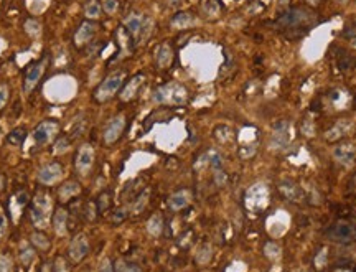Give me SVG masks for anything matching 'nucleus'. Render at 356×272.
Instances as JSON below:
<instances>
[{
  "mask_svg": "<svg viewBox=\"0 0 356 272\" xmlns=\"http://www.w3.org/2000/svg\"><path fill=\"white\" fill-rule=\"evenodd\" d=\"M147 231L150 236H160L163 231V218L160 215H154L150 220L147 221Z\"/></svg>",
  "mask_w": 356,
  "mask_h": 272,
  "instance_id": "nucleus-22",
  "label": "nucleus"
},
{
  "mask_svg": "<svg viewBox=\"0 0 356 272\" xmlns=\"http://www.w3.org/2000/svg\"><path fill=\"white\" fill-rule=\"evenodd\" d=\"M53 229L58 236H66L68 235V226H69V213L65 206H58L53 213Z\"/></svg>",
  "mask_w": 356,
  "mask_h": 272,
  "instance_id": "nucleus-14",
  "label": "nucleus"
},
{
  "mask_svg": "<svg viewBox=\"0 0 356 272\" xmlns=\"http://www.w3.org/2000/svg\"><path fill=\"white\" fill-rule=\"evenodd\" d=\"M180 0H170V4H178Z\"/></svg>",
  "mask_w": 356,
  "mask_h": 272,
  "instance_id": "nucleus-43",
  "label": "nucleus"
},
{
  "mask_svg": "<svg viewBox=\"0 0 356 272\" xmlns=\"http://www.w3.org/2000/svg\"><path fill=\"white\" fill-rule=\"evenodd\" d=\"M124 27L125 30L132 35V38L136 40V43L142 38V33H144V27H145V18L142 15L137 13H132L130 17L125 18L124 22Z\"/></svg>",
  "mask_w": 356,
  "mask_h": 272,
  "instance_id": "nucleus-16",
  "label": "nucleus"
},
{
  "mask_svg": "<svg viewBox=\"0 0 356 272\" xmlns=\"http://www.w3.org/2000/svg\"><path fill=\"white\" fill-rule=\"evenodd\" d=\"M46 65H48V56H43L42 60L35 61L33 65H30L27 68L25 76H23V91H25L27 94L33 91V88L40 83V80H42V76L45 74Z\"/></svg>",
  "mask_w": 356,
  "mask_h": 272,
  "instance_id": "nucleus-6",
  "label": "nucleus"
},
{
  "mask_svg": "<svg viewBox=\"0 0 356 272\" xmlns=\"http://www.w3.org/2000/svg\"><path fill=\"white\" fill-rule=\"evenodd\" d=\"M89 252V239L86 235H76L68 246V259L73 264H79Z\"/></svg>",
  "mask_w": 356,
  "mask_h": 272,
  "instance_id": "nucleus-8",
  "label": "nucleus"
},
{
  "mask_svg": "<svg viewBox=\"0 0 356 272\" xmlns=\"http://www.w3.org/2000/svg\"><path fill=\"white\" fill-rule=\"evenodd\" d=\"M110 201H113V193H110L109 190H104L98 197V201H96L98 213H106L107 209L110 208Z\"/></svg>",
  "mask_w": 356,
  "mask_h": 272,
  "instance_id": "nucleus-28",
  "label": "nucleus"
},
{
  "mask_svg": "<svg viewBox=\"0 0 356 272\" xmlns=\"http://www.w3.org/2000/svg\"><path fill=\"white\" fill-rule=\"evenodd\" d=\"M25 139H27V129L25 127H17V129H13L9 135H7V142H9L10 145L18 147V145H22L23 142H25Z\"/></svg>",
  "mask_w": 356,
  "mask_h": 272,
  "instance_id": "nucleus-24",
  "label": "nucleus"
},
{
  "mask_svg": "<svg viewBox=\"0 0 356 272\" xmlns=\"http://www.w3.org/2000/svg\"><path fill=\"white\" fill-rule=\"evenodd\" d=\"M0 272H13V262L9 256H0Z\"/></svg>",
  "mask_w": 356,
  "mask_h": 272,
  "instance_id": "nucleus-36",
  "label": "nucleus"
},
{
  "mask_svg": "<svg viewBox=\"0 0 356 272\" xmlns=\"http://www.w3.org/2000/svg\"><path fill=\"white\" fill-rule=\"evenodd\" d=\"M101 5H102V10H104L106 13H109V15H114L117 12V9H119L117 0H102Z\"/></svg>",
  "mask_w": 356,
  "mask_h": 272,
  "instance_id": "nucleus-34",
  "label": "nucleus"
},
{
  "mask_svg": "<svg viewBox=\"0 0 356 272\" xmlns=\"http://www.w3.org/2000/svg\"><path fill=\"white\" fill-rule=\"evenodd\" d=\"M4 188H5V177L0 175V193H2Z\"/></svg>",
  "mask_w": 356,
  "mask_h": 272,
  "instance_id": "nucleus-42",
  "label": "nucleus"
},
{
  "mask_svg": "<svg viewBox=\"0 0 356 272\" xmlns=\"http://www.w3.org/2000/svg\"><path fill=\"white\" fill-rule=\"evenodd\" d=\"M308 15H310V13L305 12V10H297V9L289 10V12H286L284 15H280L279 20H277V25H280L282 28H287V30L297 28L298 25L305 23Z\"/></svg>",
  "mask_w": 356,
  "mask_h": 272,
  "instance_id": "nucleus-13",
  "label": "nucleus"
},
{
  "mask_svg": "<svg viewBox=\"0 0 356 272\" xmlns=\"http://www.w3.org/2000/svg\"><path fill=\"white\" fill-rule=\"evenodd\" d=\"M53 200L48 193L40 191L30 201V220L38 229H45L53 220Z\"/></svg>",
  "mask_w": 356,
  "mask_h": 272,
  "instance_id": "nucleus-1",
  "label": "nucleus"
},
{
  "mask_svg": "<svg viewBox=\"0 0 356 272\" xmlns=\"http://www.w3.org/2000/svg\"><path fill=\"white\" fill-rule=\"evenodd\" d=\"M116 42L119 45V50L121 54H129L134 51V46H136V40L132 38V35L125 30V27H119L116 32Z\"/></svg>",
  "mask_w": 356,
  "mask_h": 272,
  "instance_id": "nucleus-19",
  "label": "nucleus"
},
{
  "mask_svg": "<svg viewBox=\"0 0 356 272\" xmlns=\"http://www.w3.org/2000/svg\"><path fill=\"white\" fill-rule=\"evenodd\" d=\"M94 159H96V153H94V147L91 144L79 145L74 155V170L79 175H86L92 168Z\"/></svg>",
  "mask_w": 356,
  "mask_h": 272,
  "instance_id": "nucleus-7",
  "label": "nucleus"
},
{
  "mask_svg": "<svg viewBox=\"0 0 356 272\" xmlns=\"http://www.w3.org/2000/svg\"><path fill=\"white\" fill-rule=\"evenodd\" d=\"M69 145H71V139L66 137V135H63V137L58 139L57 144H54V150H57V152H65V150L69 149Z\"/></svg>",
  "mask_w": 356,
  "mask_h": 272,
  "instance_id": "nucleus-35",
  "label": "nucleus"
},
{
  "mask_svg": "<svg viewBox=\"0 0 356 272\" xmlns=\"http://www.w3.org/2000/svg\"><path fill=\"white\" fill-rule=\"evenodd\" d=\"M124 130H125V118L122 114H119L104 126V130H102V142L106 145L116 144L124 134Z\"/></svg>",
  "mask_w": 356,
  "mask_h": 272,
  "instance_id": "nucleus-9",
  "label": "nucleus"
},
{
  "mask_svg": "<svg viewBox=\"0 0 356 272\" xmlns=\"http://www.w3.org/2000/svg\"><path fill=\"white\" fill-rule=\"evenodd\" d=\"M154 101L158 104L180 106L188 101V91L178 83H167L154 91Z\"/></svg>",
  "mask_w": 356,
  "mask_h": 272,
  "instance_id": "nucleus-2",
  "label": "nucleus"
},
{
  "mask_svg": "<svg viewBox=\"0 0 356 272\" xmlns=\"http://www.w3.org/2000/svg\"><path fill=\"white\" fill-rule=\"evenodd\" d=\"M127 216H129V211H127V209H125V208H117L116 211H114L113 215H110L109 220H110V223L119 224V223H122Z\"/></svg>",
  "mask_w": 356,
  "mask_h": 272,
  "instance_id": "nucleus-31",
  "label": "nucleus"
},
{
  "mask_svg": "<svg viewBox=\"0 0 356 272\" xmlns=\"http://www.w3.org/2000/svg\"><path fill=\"white\" fill-rule=\"evenodd\" d=\"M267 201H269V191H267V186L263 183L254 185L246 195V205L249 209H252V211H259V209L266 208Z\"/></svg>",
  "mask_w": 356,
  "mask_h": 272,
  "instance_id": "nucleus-11",
  "label": "nucleus"
},
{
  "mask_svg": "<svg viewBox=\"0 0 356 272\" xmlns=\"http://www.w3.org/2000/svg\"><path fill=\"white\" fill-rule=\"evenodd\" d=\"M327 236L338 244H353L356 241V226L350 221H336L328 228Z\"/></svg>",
  "mask_w": 356,
  "mask_h": 272,
  "instance_id": "nucleus-4",
  "label": "nucleus"
},
{
  "mask_svg": "<svg viewBox=\"0 0 356 272\" xmlns=\"http://www.w3.org/2000/svg\"><path fill=\"white\" fill-rule=\"evenodd\" d=\"M353 43H354V46H356V38H354V40H353Z\"/></svg>",
  "mask_w": 356,
  "mask_h": 272,
  "instance_id": "nucleus-44",
  "label": "nucleus"
},
{
  "mask_svg": "<svg viewBox=\"0 0 356 272\" xmlns=\"http://www.w3.org/2000/svg\"><path fill=\"white\" fill-rule=\"evenodd\" d=\"M196 259L200 264H207L211 259V247L208 244H203L200 247V251H198V258Z\"/></svg>",
  "mask_w": 356,
  "mask_h": 272,
  "instance_id": "nucleus-33",
  "label": "nucleus"
},
{
  "mask_svg": "<svg viewBox=\"0 0 356 272\" xmlns=\"http://www.w3.org/2000/svg\"><path fill=\"white\" fill-rule=\"evenodd\" d=\"M38 272H53V262H43L42 266H40V269H38Z\"/></svg>",
  "mask_w": 356,
  "mask_h": 272,
  "instance_id": "nucleus-41",
  "label": "nucleus"
},
{
  "mask_svg": "<svg viewBox=\"0 0 356 272\" xmlns=\"http://www.w3.org/2000/svg\"><path fill=\"white\" fill-rule=\"evenodd\" d=\"M155 63H157L158 68H162V69L172 66V63H173V50H172V46L168 43H162L157 48Z\"/></svg>",
  "mask_w": 356,
  "mask_h": 272,
  "instance_id": "nucleus-20",
  "label": "nucleus"
},
{
  "mask_svg": "<svg viewBox=\"0 0 356 272\" xmlns=\"http://www.w3.org/2000/svg\"><path fill=\"white\" fill-rule=\"evenodd\" d=\"M60 132V122L53 119H46L40 122L36 129L33 130V142L36 145H46L54 141V137Z\"/></svg>",
  "mask_w": 356,
  "mask_h": 272,
  "instance_id": "nucleus-5",
  "label": "nucleus"
},
{
  "mask_svg": "<svg viewBox=\"0 0 356 272\" xmlns=\"http://www.w3.org/2000/svg\"><path fill=\"white\" fill-rule=\"evenodd\" d=\"M33 258H35V252H33V249H31V247H25V249L22 251L20 259H22L23 266H28V264L33 261Z\"/></svg>",
  "mask_w": 356,
  "mask_h": 272,
  "instance_id": "nucleus-37",
  "label": "nucleus"
},
{
  "mask_svg": "<svg viewBox=\"0 0 356 272\" xmlns=\"http://www.w3.org/2000/svg\"><path fill=\"white\" fill-rule=\"evenodd\" d=\"M101 12H102V5L98 2V0H89V2L86 4L84 15H86V18H88V20H98Z\"/></svg>",
  "mask_w": 356,
  "mask_h": 272,
  "instance_id": "nucleus-26",
  "label": "nucleus"
},
{
  "mask_svg": "<svg viewBox=\"0 0 356 272\" xmlns=\"http://www.w3.org/2000/svg\"><path fill=\"white\" fill-rule=\"evenodd\" d=\"M98 32V23L94 20H86L81 23V27L78 28V32L74 33V45L78 48H83V46L88 45L94 35Z\"/></svg>",
  "mask_w": 356,
  "mask_h": 272,
  "instance_id": "nucleus-12",
  "label": "nucleus"
},
{
  "mask_svg": "<svg viewBox=\"0 0 356 272\" xmlns=\"http://www.w3.org/2000/svg\"><path fill=\"white\" fill-rule=\"evenodd\" d=\"M144 81H145V76L142 74V73L132 76L130 80L122 86V89H121V99L122 101H132L134 98L137 96V92L142 88Z\"/></svg>",
  "mask_w": 356,
  "mask_h": 272,
  "instance_id": "nucleus-15",
  "label": "nucleus"
},
{
  "mask_svg": "<svg viewBox=\"0 0 356 272\" xmlns=\"http://www.w3.org/2000/svg\"><path fill=\"white\" fill-rule=\"evenodd\" d=\"M7 101H9V88L5 84H0V109L7 104Z\"/></svg>",
  "mask_w": 356,
  "mask_h": 272,
  "instance_id": "nucleus-39",
  "label": "nucleus"
},
{
  "mask_svg": "<svg viewBox=\"0 0 356 272\" xmlns=\"http://www.w3.org/2000/svg\"><path fill=\"white\" fill-rule=\"evenodd\" d=\"M79 193H81V183L76 180H69V182H65L58 188V200H60V203L65 205L73 198H76Z\"/></svg>",
  "mask_w": 356,
  "mask_h": 272,
  "instance_id": "nucleus-17",
  "label": "nucleus"
},
{
  "mask_svg": "<svg viewBox=\"0 0 356 272\" xmlns=\"http://www.w3.org/2000/svg\"><path fill=\"white\" fill-rule=\"evenodd\" d=\"M53 272H69V264L65 256H57V258H54Z\"/></svg>",
  "mask_w": 356,
  "mask_h": 272,
  "instance_id": "nucleus-29",
  "label": "nucleus"
},
{
  "mask_svg": "<svg viewBox=\"0 0 356 272\" xmlns=\"http://www.w3.org/2000/svg\"><path fill=\"white\" fill-rule=\"evenodd\" d=\"M148 197H150L148 188H145L144 191H140V193H139L137 198L134 200V205H132V213H134V215H139L140 211H144V208L147 206Z\"/></svg>",
  "mask_w": 356,
  "mask_h": 272,
  "instance_id": "nucleus-27",
  "label": "nucleus"
},
{
  "mask_svg": "<svg viewBox=\"0 0 356 272\" xmlns=\"http://www.w3.org/2000/svg\"><path fill=\"white\" fill-rule=\"evenodd\" d=\"M63 172H65V170H63V165L60 162H48L46 165H43L38 170L36 180L42 185L50 186V185H54L57 182L61 180Z\"/></svg>",
  "mask_w": 356,
  "mask_h": 272,
  "instance_id": "nucleus-10",
  "label": "nucleus"
},
{
  "mask_svg": "<svg viewBox=\"0 0 356 272\" xmlns=\"http://www.w3.org/2000/svg\"><path fill=\"white\" fill-rule=\"evenodd\" d=\"M25 30L30 36H40V33H42V25H40L38 20L31 18L25 23Z\"/></svg>",
  "mask_w": 356,
  "mask_h": 272,
  "instance_id": "nucleus-30",
  "label": "nucleus"
},
{
  "mask_svg": "<svg viewBox=\"0 0 356 272\" xmlns=\"http://www.w3.org/2000/svg\"><path fill=\"white\" fill-rule=\"evenodd\" d=\"M114 272H142V269L136 262H130V261H125V259H117L114 262Z\"/></svg>",
  "mask_w": 356,
  "mask_h": 272,
  "instance_id": "nucleus-25",
  "label": "nucleus"
},
{
  "mask_svg": "<svg viewBox=\"0 0 356 272\" xmlns=\"http://www.w3.org/2000/svg\"><path fill=\"white\" fill-rule=\"evenodd\" d=\"M30 243H31V246L36 247V249H40V251H48L50 246H51L50 238L46 236L43 231H35V232H31Z\"/></svg>",
  "mask_w": 356,
  "mask_h": 272,
  "instance_id": "nucleus-21",
  "label": "nucleus"
},
{
  "mask_svg": "<svg viewBox=\"0 0 356 272\" xmlns=\"http://www.w3.org/2000/svg\"><path fill=\"white\" fill-rule=\"evenodd\" d=\"M124 77H125L124 71H117V73L109 74L106 80L102 81L96 89H94V92H92L94 101L99 103V104H102V103H107L109 99H113V96L116 94V92L119 89H122Z\"/></svg>",
  "mask_w": 356,
  "mask_h": 272,
  "instance_id": "nucleus-3",
  "label": "nucleus"
},
{
  "mask_svg": "<svg viewBox=\"0 0 356 272\" xmlns=\"http://www.w3.org/2000/svg\"><path fill=\"white\" fill-rule=\"evenodd\" d=\"M203 10L207 15H216L219 12V5L216 0H203Z\"/></svg>",
  "mask_w": 356,
  "mask_h": 272,
  "instance_id": "nucleus-32",
  "label": "nucleus"
},
{
  "mask_svg": "<svg viewBox=\"0 0 356 272\" xmlns=\"http://www.w3.org/2000/svg\"><path fill=\"white\" fill-rule=\"evenodd\" d=\"M167 203L170 206V209H173V211H180V209H185L190 203H192V193H190L188 190H178L175 193H172V195L168 197Z\"/></svg>",
  "mask_w": 356,
  "mask_h": 272,
  "instance_id": "nucleus-18",
  "label": "nucleus"
},
{
  "mask_svg": "<svg viewBox=\"0 0 356 272\" xmlns=\"http://www.w3.org/2000/svg\"><path fill=\"white\" fill-rule=\"evenodd\" d=\"M96 213H98L96 203H89L84 209V216H86V220H88V221H94V216H96Z\"/></svg>",
  "mask_w": 356,
  "mask_h": 272,
  "instance_id": "nucleus-38",
  "label": "nucleus"
},
{
  "mask_svg": "<svg viewBox=\"0 0 356 272\" xmlns=\"http://www.w3.org/2000/svg\"><path fill=\"white\" fill-rule=\"evenodd\" d=\"M193 23H195L193 15L188 13V12H180L172 18V25L177 27V28H186L190 25H193Z\"/></svg>",
  "mask_w": 356,
  "mask_h": 272,
  "instance_id": "nucleus-23",
  "label": "nucleus"
},
{
  "mask_svg": "<svg viewBox=\"0 0 356 272\" xmlns=\"http://www.w3.org/2000/svg\"><path fill=\"white\" fill-rule=\"evenodd\" d=\"M98 272H114V264L110 262L109 259H104V261L101 262Z\"/></svg>",
  "mask_w": 356,
  "mask_h": 272,
  "instance_id": "nucleus-40",
  "label": "nucleus"
}]
</instances>
